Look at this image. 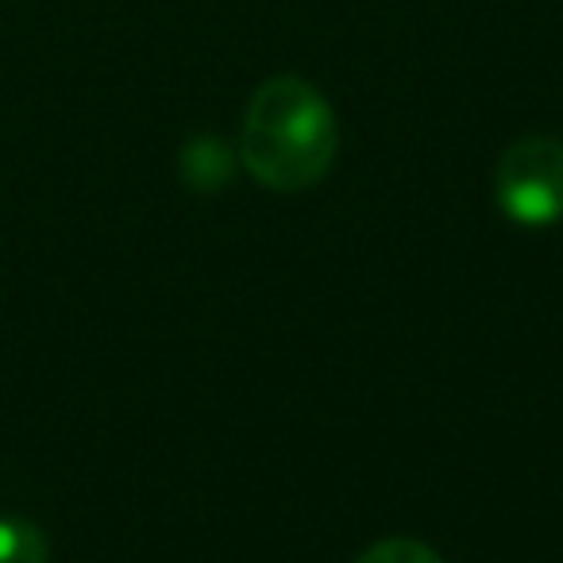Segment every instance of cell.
Returning a JSON list of instances; mask_svg holds the SVG:
<instances>
[{
    "label": "cell",
    "instance_id": "cell-1",
    "mask_svg": "<svg viewBox=\"0 0 563 563\" xmlns=\"http://www.w3.org/2000/svg\"><path fill=\"white\" fill-rule=\"evenodd\" d=\"M336 151L340 120L313 81L278 74L251 93L240 128V163L266 189L298 194L317 186L336 163Z\"/></svg>",
    "mask_w": 563,
    "mask_h": 563
},
{
    "label": "cell",
    "instance_id": "cell-2",
    "mask_svg": "<svg viewBox=\"0 0 563 563\" xmlns=\"http://www.w3.org/2000/svg\"><path fill=\"white\" fill-rule=\"evenodd\" d=\"M498 209L521 228H552L563 220V140L525 135L494 170Z\"/></svg>",
    "mask_w": 563,
    "mask_h": 563
},
{
    "label": "cell",
    "instance_id": "cell-3",
    "mask_svg": "<svg viewBox=\"0 0 563 563\" xmlns=\"http://www.w3.org/2000/svg\"><path fill=\"white\" fill-rule=\"evenodd\" d=\"M0 563H51L47 532L24 517H0Z\"/></svg>",
    "mask_w": 563,
    "mask_h": 563
},
{
    "label": "cell",
    "instance_id": "cell-4",
    "mask_svg": "<svg viewBox=\"0 0 563 563\" xmlns=\"http://www.w3.org/2000/svg\"><path fill=\"white\" fill-rule=\"evenodd\" d=\"M355 563H444V560H440L429 544H421V540L390 537V540H378V544H371Z\"/></svg>",
    "mask_w": 563,
    "mask_h": 563
}]
</instances>
